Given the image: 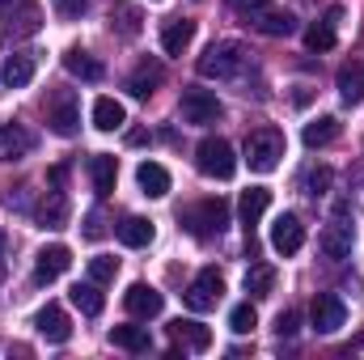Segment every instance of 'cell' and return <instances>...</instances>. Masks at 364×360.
Wrapping results in <instances>:
<instances>
[{
  "label": "cell",
  "instance_id": "d590c367",
  "mask_svg": "<svg viewBox=\"0 0 364 360\" xmlns=\"http://www.w3.org/2000/svg\"><path fill=\"white\" fill-rule=\"evenodd\" d=\"M114 275H119V259H110V255H93L90 259V280L106 284V280H114Z\"/></svg>",
  "mask_w": 364,
  "mask_h": 360
},
{
  "label": "cell",
  "instance_id": "d6a6232c",
  "mask_svg": "<svg viewBox=\"0 0 364 360\" xmlns=\"http://www.w3.org/2000/svg\"><path fill=\"white\" fill-rule=\"evenodd\" d=\"M275 288V268H250L246 271V292L250 297H267Z\"/></svg>",
  "mask_w": 364,
  "mask_h": 360
},
{
  "label": "cell",
  "instance_id": "d4e9b609",
  "mask_svg": "<svg viewBox=\"0 0 364 360\" xmlns=\"http://www.w3.org/2000/svg\"><path fill=\"white\" fill-rule=\"evenodd\" d=\"M250 26H255L259 34L284 38V34H292V30H296V17H292V13H279V9H263V13H255V17H250Z\"/></svg>",
  "mask_w": 364,
  "mask_h": 360
},
{
  "label": "cell",
  "instance_id": "603a6c76",
  "mask_svg": "<svg viewBox=\"0 0 364 360\" xmlns=\"http://www.w3.org/2000/svg\"><path fill=\"white\" fill-rule=\"evenodd\" d=\"M339 119L335 115H322V119H314V123H305V132H301V140L309 144V149H326V144H335L339 140Z\"/></svg>",
  "mask_w": 364,
  "mask_h": 360
},
{
  "label": "cell",
  "instance_id": "4fadbf2b",
  "mask_svg": "<svg viewBox=\"0 0 364 360\" xmlns=\"http://www.w3.org/2000/svg\"><path fill=\"white\" fill-rule=\"evenodd\" d=\"M34 327H38V335L47 339V344H68L73 339V322H68V314H64V305H43L38 309V318H34Z\"/></svg>",
  "mask_w": 364,
  "mask_h": 360
},
{
  "label": "cell",
  "instance_id": "cb8c5ba5",
  "mask_svg": "<svg viewBox=\"0 0 364 360\" xmlns=\"http://www.w3.org/2000/svg\"><path fill=\"white\" fill-rule=\"evenodd\" d=\"M119 242L123 246H132V250H140V246H149L153 238H157V229H153V221H144V216H127V221H119Z\"/></svg>",
  "mask_w": 364,
  "mask_h": 360
},
{
  "label": "cell",
  "instance_id": "484cf974",
  "mask_svg": "<svg viewBox=\"0 0 364 360\" xmlns=\"http://www.w3.org/2000/svg\"><path fill=\"white\" fill-rule=\"evenodd\" d=\"M64 68H68L73 77L90 81V85H93V81H102V73H106V68H102V64L93 60L85 47H68V51H64Z\"/></svg>",
  "mask_w": 364,
  "mask_h": 360
},
{
  "label": "cell",
  "instance_id": "5bb4252c",
  "mask_svg": "<svg viewBox=\"0 0 364 360\" xmlns=\"http://www.w3.org/2000/svg\"><path fill=\"white\" fill-rule=\"evenodd\" d=\"M123 305H127V314H136V318H157L161 305H166V297H161L153 284H132V288L123 292Z\"/></svg>",
  "mask_w": 364,
  "mask_h": 360
},
{
  "label": "cell",
  "instance_id": "30bf717a",
  "mask_svg": "<svg viewBox=\"0 0 364 360\" xmlns=\"http://www.w3.org/2000/svg\"><path fill=\"white\" fill-rule=\"evenodd\" d=\"M352 242H356V229H352V221H331L322 233H318V250L331 259V263H343L348 255H352Z\"/></svg>",
  "mask_w": 364,
  "mask_h": 360
},
{
  "label": "cell",
  "instance_id": "3957f363",
  "mask_svg": "<svg viewBox=\"0 0 364 360\" xmlns=\"http://www.w3.org/2000/svg\"><path fill=\"white\" fill-rule=\"evenodd\" d=\"M279 157H284V136L275 127H259V132L246 136V166L255 174H272L279 166Z\"/></svg>",
  "mask_w": 364,
  "mask_h": 360
},
{
  "label": "cell",
  "instance_id": "ba28073f",
  "mask_svg": "<svg viewBox=\"0 0 364 360\" xmlns=\"http://www.w3.org/2000/svg\"><path fill=\"white\" fill-rule=\"evenodd\" d=\"M38 26H43V17H38V4L34 0H17L13 9H4L0 13V38H26V34H38Z\"/></svg>",
  "mask_w": 364,
  "mask_h": 360
},
{
  "label": "cell",
  "instance_id": "8d00e7d4",
  "mask_svg": "<svg viewBox=\"0 0 364 360\" xmlns=\"http://www.w3.org/2000/svg\"><path fill=\"white\" fill-rule=\"evenodd\" d=\"M51 9H55L64 21H77V17L90 9V0H51Z\"/></svg>",
  "mask_w": 364,
  "mask_h": 360
},
{
  "label": "cell",
  "instance_id": "f35d334b",
  "mask_svg": "<svg viewBox=\"0 0 364 360\" xmlns=\"http://www.w3.org/2000/svg\"><path fill=\"white\" fill-rule=\"evenodd\" d=\"M229 9H233V13H242V17H255V13L272 9V0H229Z\"/></svg>",
  "mask_w": 364,
  "mask_h": 360
},
{
  "label": "cell",
  "instance_id": "b9f144b4",
  "mask_svg": "<svg viewBox=\"0 0 364 360\" xmlns=\"http://www.w3.org/2000/svg\"><path fill=\"white\" fill-rule=\"evenodd\" d=\"M13 4H17V0H0V13H4V9H13Z\"/></svg>",
  "mask_w": 364,
  "mask_h": 360
},
{
  "label": "cell",
  "instance_id": "5b68a950",
  "mask_svg": "<svg viewBox=\"0 0 364 360\" xmlns=\"http://www.w3.org/2000/svg\"><path fill=\"white\" fill-rule=\"evenodd\" d=\"M47 127L55 136H77L81 132V97L73 90H55L47 102Z\"/></svg>",
  "mask_w": 364,
  "mask_h": 360
},
{
  "label": "cell",
  "instance_id": "8fae6325",
  "mask_svg": "<svg viewBox=\"0 0 364 360\" xmlns=\"http://www.w3.org/2000/svg\"><path fill=\"white\" fill-rule=\"evenodd\" d=\"M68 268H73V250L68 246H60V242L55 246H43L38 259H34V280L38 284H55Z\"/></svg>",
  "mask_w": 364,
  "mask_h": 360
},
{
  "label": "cell",
  "instance_id": "9a60e30c",
  "mask_svg": "<svg viewBox=\"0 0 364 360\" xmlns=\"http://www.w3.org/2000/svg\"><path fill=\"white\" fill-rule=\"evenodd\" d=\"M34 73H38L34 55L17 51V55H9V60H4V68H0V85H4V90H26V85L34 81Z\"/></svg>",
  "mask_w": 364,
  "mask_h": 360
},
{
  "label": "cell",
  "instance_id": "52a82bcc",
  "mask_svg": "<svg viewBox=\"0 0 364 360\" xmlns=\"http://www.w3.org/2000/svg\"><path fill=\"white\" fill-rule=\"evenodd\" d=\"M220 297H225V280H220V271H216V268H203L195 280H191V288H186V305H191L195 314L216 309V305H220Z\"/></svg>",
  "mask_w": 364,
  "mask_h": 360
},
{
  "label": "cell",
  "instance_id": "83f0119b",
  "mask_svg": "<svg viewBox=\"0 0 364 360\" xmlns=\"http://www.w3.org/2000/svg\"><path fill=\"white\" fill-rule=\"evenodd\" d=\"M110 344L140 356V352L153 348V335H149V327H110Z\"/></svg>",
  "mask_w": 364,
  "mask_h": 360
},
{
  "label": "cell",
  "instance_id": "7c38bea8",
  "mask_svg": "<svg viewBox=\"0 0 364 360\" xmlns=\"http://www.w3.org/2000/svg\"><path fill=\"white\" fill-rule=\"evenodd\" d=\"M343 322H348V305H343L335 292H322V297L314 301V331H318V335H335Z\"/></svg>",
  "mask_w": 364,
  "mask_h": 360
},
{
  "label": "cell",
  "instance_id": "f546056e",
  "mask_svg": "<svg viewBox=\"0 0 364 360\" xmlns=\"http://www.w3.org/2000/svg\"><path fill=\"white\" fill-rule=\"evenodd\" d=\"M110 30H119L123 38H136L140 34V9L127 0H114L110 4Z\"/></svg>",
  "mask_w": 364,
  "mask_h": 360
},
{
  "label": "cell",
  "instance_id": "2e32d148",
  "mask_svg": "<svg viewBox=\"0 0 364 360\" xmlns=\"http://www.w3.org/2000/svg\"><path fill=\"white\" fill-rule=\"evenodd\" d=\"M267 208H272V191H267V186H250V191H242V199H237V216H242L246 233L263 221Z\"/></svg>",
  "mask_w": 364,
  "mask_h": 360
},
{
  "label": "cell",
  "instance_id": "e575fe53",
  "mask_svg": "<svg viewBox=\"0 0 364 360\" xmlns=\"http://www.w3.org/2000/svg\"><path fill=\"white\" fill-rule=\"evenodd\" d=\"M259 327V314H255V305L246 301V305H233V314H229V331L233 335H250Z\"/></svg>",
  "mask_w": 364,
  "mask_h": 360
},
{
  "label": "cell",
  "instance_id": "f1b7e54d",
  "mask_svg": "<svg viewBox=\"0 0 364 360\" xmlns=\"http://www.w3.org/2000/svg\"><path fill=\"white\" fill-rule=\"evenodd\" d=\"M157 85H161V64H157V60H144V64L127 77V93H132V97H153Z\"/></svg>",
  "mask_w": 364,
  "mask_h": 360
},
{
  "label": "cell",
  "instance_id": "1f68e13d",
  "mask_svg": "<svg viewBox=\"0 0 364 360\" xmlns=\"http://www.w3.org/2000/svg\"><path fill=\"white\" fill-rule=\"evenodd\" d=\"M68 297H73V305H77L85 318H97V314H102V305H106V301H102V292H97V280H90V284H73V292H68Z\"/></svg>",
  "mask_w": 364,
  "mask_h": 360
},
{
  "label": "cell",
  "instance_id": "9c48e42d",
  "mask_svg": "<svg viewBox=\"0 0 364 360\" xmlns=\"http://www.w3.org/2000/svg\"><path fill=\"white\" fill-rule=\"evenodd\" d=\"M301 246H305V225H301V216H296V212H279L272 221V250L284 255V259H292Z\"/></svg>",
  "mask_w": 364,
  "mask_h": 360
},
{
  "label": "cell",
  "instance_id": "74e56055",
  "mask_svg": "<svg viewBox=\"0 0 364 360\" xmlns=\"http://www.w3.org/2000/svg\"><path fill=\"white\" fill-rule=\"evenodd\" d=\"M296 327H301V314H296V309H284V314L275 318V335H279V339L296 335Z\"/></svg>",
  "mask_w": 364,
  "mask_h": 360
},
{
  "label": "cell",
  "instance_id": "836d02e7",
  "mask_svg": "<svg viewBox=\"0 0 364 360\" xmlns=\"http://www.w3.org/2000/svg\"><path fill=\"white\" fill-rule=\"evenodd\" d=\"M305 47H309V51H331V47H335V26H331V21L309 26V30H305Z\"/></svg>",
  "mask_w": 364,
  "mask_h": 360
},
{
  "label": "cell",
  "instance_id": "6da1fadb",
  "mask_svg": "<svg viewBox=\"0 0 364 360\" xmlns=\"http://www.w3.org/2000/svg\"><path fill=\"white\" fill-rule=\"evenodd\" d=\"M246 64H250L246 47L233 43V38H220V43H212V47L199 55V77H208V81H233Z\"/></svg>",
  "mask_w": 364,
  "mask_h": 360
},
{
  "label": "cell",
  "instance_id": "4dcf8cb0",
  "mask_svg": "<svg viewBox=\"0 0 364 360\" xmlns=\"http://www.w3.org/2000/svg\"><path fill=\"white\" fill-rule=\"evenodd\" d=\"M339 97L348 106L364 102V64H343L339 68Z\"/></svg>",
  "mask_w": 364,
  "mask_h": 360
},
{
  "label": "cell",
  "instance_id": "e0dca14e",
  "mask_svg": "<svg viewBox=\"0 0 364 360\" xmlns=\"http://www.w3.org/2000/svg\"><path fill=\"white\" fill-rule=\"evenodd\" d=\"M34 149V136L21 123H0V162H17Z\"/></svg>",
  "mask_w": 364,
  "mask_h": 360
},
{
  "label": "cell",
  "instance_id": "8992f818",
  "mask_svg": "<svg viewBox=\"0 0 364 360\" xmlns=\"http://www.w3.org/2000/svg\"><path fill=\"white\" fill-rule=\"evenodd\" d=\"M178 110H182V119L186 123H195V127H208V123H216L220 115H225V106H220V97L212 90H182L178 97Z\"/></svg>",
  "mask_w": 364,
  "mask_h": 360
},
{
  "label": "cell",
  "instance_id": "7402d4cb",
  "mask_svg": "<svg viewBox=\"0 0 364 360\" xmlns=\"http://www.w3.org/2000/svg\"><path fill=\"white\" fill-rule=\"evenodd\" d=\"M90 179H93L97 199H110V195H114V179H119V166H114V157H106V153H93V157H90Z\"/></svg>",
  "mask_w": 364,
  "mask_h": 360
},
{
  "label": "cell",
  "instance_id": "44dd1931",
  "mask_svg": "<svg viewBox=\"0 0 364 360\" xmlns=\"http://www.w3.org/2000/svg\"><path fill=\"white\" fill-rule=\"evenodd\" d=\"M191 38H195V21H186V17H170L161 26V51L166 55H182L191 47Z\"/></svg>",
  "mask_w": 364,
  "mask_h": 360
},
{
  "label": "cell",
  "instance_id": "277c9868",
  "mask_svg": "<svg viewBox=\"0 0 364 360\" xmlns=\"http://www.w3.org/2000/svg\"><path fill=\"white\" fill-rule=\"evenodd\" d=\"M182 225H186L195 238H216V233H225V225H229V203H225V199H203V203H195V208L182 212Z\"/></svg>",
  "mask_w": 364,
  "mask_h": 360
},
{
  "label": "cell",
  "instance_id": "4316f807",
  "mask_svg": "<svg viewBox=\"0 0 364 360\" xmlns=\"http://www.w3.org/2000/svg\"><path fill=\"white\" fill-rule=\"evenodd\" d=\"M123 123H127L123 102H114V97H97V102H93V127H97V132H119Z\"/></svg>",
  "mask_w": 364,
  "mask_h": 360
},
{
  "label": "cell",
  "instance_id": "7a4b0ae2",
  "mask_svg": "<svg viewBox=\"0 0 364 360\" xmlns=\"http://www.w3.org/2000/svg\"><path fill=\"white\" fill-rule=\"evenodd\" d=\"M195 166H199V174L203 179H233L237 174V157H233V144L229 140H220V136H208V140H199V149H195Z\"/></svg>",
  "mask_w": 364,
  "mask_h": 360
},
{
  "label": "cell",
  "instance_id": "ab89813d",
  "mask_svg": "<svg viewBox=\"0 0 364 360\" xmlns=\"http://www.w3.org/2000/svg\"><path fill=\"white\" fill-rule=\"evenodd\" d=\"M305 186H309V195H322V191L331 186V170H326V166H318V170L305 179Z\"/></svg>",
  "mask_w": 364,
  "mask_h": 360
},
{
  "label": "cell",
  "instance_id": "d6986e66",
  "mask_svg": "<svg viewBox=\"0 0 364 360\" xmlns=\"http://www.w3.org/2000/svg\"><path fill=\"white\" fill-rule=\"evenodd\" d=\"M170 335H174V344L191 348V352H208V348H212V331H208L203 322H191V318L170 322Z\"/></svg>",
  "mask_w": 364,
  "mask_h": 360
},
{
  "label": "cell",
  "instance_id": "60d3db41",
  "mask_svg": "<svg viewBox=\"0 0 364 360\" xmlns=\"http://www.w3.org/2000/svg\"><path fill=\"white\" fill-rule=\"evenodd\" d=\"M106 229H102V212H90L85 216V238H102Z\"/></svg>",
  "mask_w": 364,
  "mask_h": 360
},
{
  "label": "cell",
  "instance_id": "ffe728a7",
  "mask_svg": "<svg viewBox=\"0 0 364 360\" xmlns=\"http://www.w3.org/2000/svg\"><path fill=\"white\" fill-rule=\"evenodd\" d=\"M136 182H140V195H149V199H166L170 195V170L157 166V162H140Z\"/></svg>",
  "mask_w": 364,
  "mask_h": 360
},
{
  "label": "cell",
  "instance_id": "ac0fdd59",
  "mask_svg": "<svg viewBox=\"0 0 364 360\" xmlns=\"http://www.w3.org/2000/svg\"><path fill=\"white\" fill-rule=\"evenodd\" d=\"M34 216H38V225H43V229H64V225H68V195H64L60 186H51Z\"/></svg>",
  "mask_w": 364,
  "mask_h": 360
}]
</instances>
